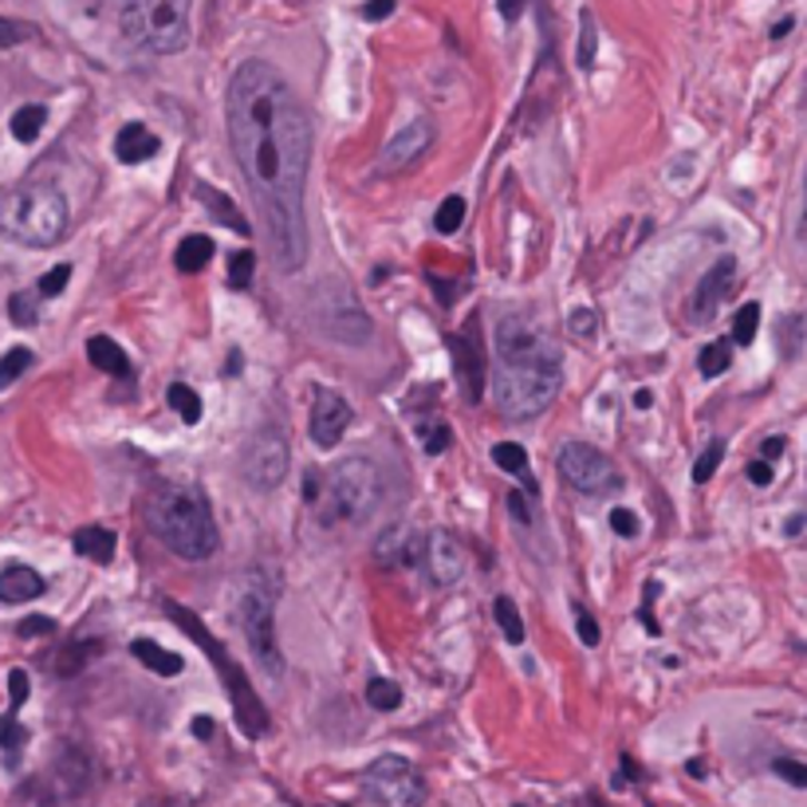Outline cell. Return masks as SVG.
I'll return each instance as SVG.
<instances>
[{"mask_svg": "<svg viewBox=\"0 0 807 807\" xmlns=\"http://www.w3.org/2000/svg\"><path fill=\"white\" fill-rule=\"evenodd\" d=\"M229 138L253 201L273 240V260L284 273H299L307 256L304 181L312 161V122L292 83L264 60H248L233 71Z\"/></svg>", "mask_w": 807, "mask_h": 807, "instance_id": "6da1fadb", "label": "cell"}, {"mask_svg": "<svg viewBox=\"0 0 807 807\" xmlns=\"http://www.w3.org/2000/svg\"><path fill=\"white\" fill-rule=\"evenodd\" d=\"M146 524L174 555L189 563H201L217 552V524L205 504V496L186 484H161L158 493L146 501Z\"/></svg>", "mask_w": 807, "mask_h": 807, "instance_id": "7a4b0ae2", "label": "cell"}, {"mask_svg": "<svg viewBox=\"0 0 807 807\" xmlns=\"http://www.w3.org/2000/svg\"><path fill=\"white\" fill-rule=\"evenodd\" d=\"M68 197L51 181H24L0 197V233L24 248H51L68 237Z\"/></svg>", "mask_w": 807, "mask_h": 807, "instance_id": "3957f363", "label": "cell"}, {"mask_svg": "<svg viewBox=\"0 0 807 807\" xmlns=\"http://www.w3.org/2000/svg\"><path fill=\"white\" fill-rule=\"evenodd\" d=\"M161 611L170 614V619L178 622V627L186 630V634L194 638L197 646H201L205 658L217 666V673H222V681H225V693H229V701H233V713H237L240 732H245V737H253V740L264 737V732H268V709H264V701L256 697V689L248 686L245 670H240V666L229 658V650H225V646L201 627V619H197L189 607H178L174 599H166V603H161Z\"/></svg>", "mask_w": 807, "mask_h": 807, "instance_id": "277c9868", "label": "cell"}, {"mask_svg": "<svg viewBox=\"0 0 807 807\" xmlns=\"http://www.w3.org/2000/svg\"><path fill=\"white\" fill-rule=\"evenodd\" d=\"M189 9L194 0H115L122 36L150 56H174L186 48Z\"/></svg>", "mask_w": 807, "mask_h": 807, "instance_id": "5b68a950", "label": "cell"}, {"mask_svg": "<svg viewBox=\"0 0 807 807\" xmlns=\"http://www.w3.org/2000/svg\"><path fill=\"white\" fill-rule=\"evenodd\" d=\"M383 496V476L374 469V461L366 457H343L339 465L327 473V489L319 493V501L312 504L319 512V520L327 528L335 524H358L378 509Z\"/></svg>", "mask_w": 807, "mask_h": 807, "instance_id": "8992f818", "label": "cell"}, {"mask_svg": "<svg viewBox=\"0 0 807 807\" xmlns=\"http://www.w3.org/2000/svg\"><path fill=\"white\" fill-rule=\"evenodd\" d=\"M560 394V358L535 363H501L493 371V398L504 417L544 414Z\"/></svg>", "mask_w": 807, "mask_h": 807, "instance_id": "52a82bcc", "label": "cell"}, {"mask_svg": "<svg viewBox=\"0 0 807 807\" xmlns=\"http://www.w3.org/2000/svg\"><path fill=\"white\" fill-rule=\"evenodd\" d=\"M240 627H245L248 650H253L256 666L268 678H281L284 655H281V642H276V596L273 587L260 583V579H248V587L240 591Z\"/></svg>", "mask_w": 807, "mask_h": 807, "instance_id": "ba28073f", "label": "cell"}, {"mask_svg": "<svg viewBox=\"0 0 807 807\" xmlns=\"http://www.w3.org/2000/svg\"><path fill=\"white\" fill-rule=\"evenodd\" d=\"M366 796L378 807H422L425 780L406 757H378L363 776Z\"/></svg>", "mask_w": 807, "mask_h": 807, "instance_id": "9c48e42d", "label": "cell"}, {"mask_svg": "<svg viewBox=\"0 0 807 807\" xmlns=\"http://www.w3.org/2000/svg\"><path fill=\"white\" fill-rule=\"evenodd\" d=\"M555 465H560V476L571 484V489H579V493L587 496H599V493H614L622 484L619 469L611 465V457H607L603 450H596V445L587 442H568L560 450V457H555Z\"/></svg>", "mask_w": 807, "mask_h": 807, "instance_id": "30bf717a", "label": "cell"}, {"mask_svg": "<svg viewBox=\"0 0 807 807\" xmlns=\"http://www.w3.org/2000/svg\"><path fill=\"white\" fill-rule=\"evenodd\" d=\"M450 351H453V366H457L461 398H465L469 406H476V402L484 398V386H489V351H484L481 319H476V315H469L465 327L453 335Z\"/></svg>", "mask_w": 807, "mask_h": 807, "instance_id": "8fae6325", "label": "cell"}, {"mask_svg": "<svg viewBox=\"0 0 807 807\" xmlns=\"http://www.w3.org/2000/svg\"><path fill=\"white\" fill-rule=\"evenodd\" d=\"M335 296H339V304H327V299L315 292V323L323 327V335H332L335 343H347V347H363L366 339H371L374 323L371 315L358 307L355 292L347 288V284H339L335 288Z\"/></svg>", "mask_w": 807, "mask_h": 807, "instance_id": "7c38bea8", "label": "cell"}, {"mask_svg": "<svg viewBox=\"0 0 807 807\" xmlns=\"http://www.w3.org/2000/svg\"><path fill=\"white\" fill-rule=\"evenodd\" d=\"M240 473L260 493H268V489H276L284 481V473H288V442H284L281 430H256L253 442L240 453Z\"/></svg>", "mask_w": 807, "mask_h": 807, "instance_id": "4fadbf2b", "label": "cell"}, {"mask_svg": "<svg viewBox=\"0 0 807 807\" xmlns=\"http://www.w3.org/2000/svg\"><path fill=\"white\" fill-rule=\"evenodd\" d=\"M496 358L501 363H535V358H560V347L528 315H504L496 323Z\"/></svg>", "mask_w": 807, "mask_h": 807, "instance_id": "5bb4252c", "label": "cell"}, {"mask_svg": "<svg viewBox=\"0 0 807 807\" xmlns=\"http://www.w3.org/2000/svg\"><path fill=\"white\" fill-rule=\"evenodd\" d=\"M422 563H425V575L434 587H453L465 571V552H461V540L450 532V528H434V532L425 535L422 544Z\"/></svg>", "mask_w": 807, "mask_h": 807, "instance_id": "9a60e30c", "label": "cell"}, {"mask_svg": "<svg viewBox=\"0 0 807 807\" xmlns=\"http://www.w3.org/2000/svg\"><path fill=\"white\" fill-rule=\"evenodd\" d=\"M351 425V406L343 394L335 391H319L315 394V406H312V442L319 450H335L339 437L347 434Z\"/></svg>", "mask_w": 807, "mask_h": 807, "instance_id": "2e32d148", "label": "cell"}, {"mask_svg": "<svg viewBox=\"0 0 807 807\" xmlns=\"http://www.w3.org/2000/svg\"><path fill=\"white\" fill-rule=\"evenodd\" d=\"M732 284H737V260L732 256H721V260L709 268L706 276H701V284H697L693 299H689V307H693V323H706L717 315V307L725 304V296L732 292Z\"/></svg>", "mask_w": 807, "mask_h": 807, "instance_id": "e0dca14e", "label": "cell"}, {"mask_svg": "<svg viewBox=\"0 0 807 807\" xmlns=\"http://www.w3.org/2000/svg\"><path fill=\"white\" fill-rule=\"evenodd\" d=\"M430 142H434V127H430L425 119H414L410 127H402L398 135L386 142L383 170L402 174V170H410V166H417V161L425 158V150H430Z\"/></svg>", "mask_w": 807, "mask_h": 807, "instance_id": "ac0fdd59", "label": "cell"}, {"mask_svg": "<svg viewBox=\"0 0 807 807\" xmlns=\"http://www.w3.org/2000/svg\"><path fill=\"white\" fill-rule=\"evenodd\" d=\"M43 596V575L28 563H9V568H0V603L20 607V603H32V599Z\"/></svg>", "mask_w": 807, "mask_h": 807, "instance_id": "d6986e66", "label": "cell"}, {"mask_svg": "<svg viewBox=\"0 0 807 807\" xmlns=\"http://www.w3.org/2000/svg\"><path fill=\"white\" fill-rule=\"evenodd\" d=\"M158 150H161L158 135L146 130V122H127V127L115 135V158H119L122 166H142V161H150Z\"/></svg>", "mask_w": 807, "mask_h": 807, "instance_id": "ffe728a7", "label": "cell"}, {"mask_svg": "<svg viewBox=\"0 0 807 807\" xmlns=\"http://www.w3.org/2000/svg\"><path fill=\"white\" fill-rule=\"evenodd\" d=\"M130 655H135L146 670L158 673V678H178V673L186 670V658L166 650V646L154 642V638H135V642H130Z\"/></svg>", "mask_w": 807, "mask_h": 807, "instance_id": "44dd1931", "label": "cell"}, {"mask_svg": "<svg viewBox=\"0 0 807 807\" xmlns=\"http://www.w3.org/2000/svg\"><path fill=\"white\" fill-rule=\"evenodd\" d=\"M87 358H91L95 371L115 374V378H130L127 351H122L115 339H107V335H91V339H87Z\"/></svg>", "mask_w": 807, "mask_h": 807, "instance_id": "7402d4cb", "label": "cell"}, {"mask_svg": "<svg viewBox=\"0 0 807 807\" xmlns=\"http://www.w3.org/2000/svg\"><path fill=\"white\" fill-rule=\"evenodd\" d=\"M71 548H76L83 560L95 563H111L115 560V532L111 528H99V524H87L71 535Z\"/></svg>", "mask_w": 807, "mask_h": 807, "instance_id": "603a6c76", "label": "cell"}, {"mask_svg": "<svg viewBox=\"0 0 807 807\" xmlns=\"http://www.w3.org/2000/svg\"><path fill=\"white\" fill-rule=\"evenodd\" d=\"M374 555L386 563V568H394V563H414L417 560V548H414V532L410 528H386L383 535H378V544H374Z\"/></svg>", "mask_w": 807, "mask_h": 807, "instance_id": "cb8c5ba5", "label": "cell"}, {"mask_svg": "<svg viewBox=\"0 0 807 807\" xmlns=\"http://www.w3.org/2000/svg\"><path fill=\"white\" fill-rule=\"evenodd\" d=\"M213 260V240L201 237V233H189L186 240L178 245V253H174V264H178V273L194 276L201 273V268H209Z\"/></svg>", "mask_w": 807, "mask_h": 807, "instance_id": "d4e9b609", "label": "cell"}, {"mask_svg": "<svg viewBox=\"0 0 807 807\" xmlns=\"http://www.w3.org/2000/svg\"><path fill=\"white\" fill-rule=\"evenodd\" d=\"M197 197H201L205 205H213V209H217L213 217H217V222H222L225 229H233V233H240V237H248V222L240 217L237 205H233L229 197L222 194V189H213V186H205V181H201V186H197Z\"/></svg>", "mask_w": 807, "mask_h": 807, "instance_id": "484cf974", "label": "cell"}, {"mask_svg": "<svg viewBox=\"0 0 807 807\" xmlns=\"http://www.w3.org/2000/svg\"><path fill=\"white\" fill-rule=\"evenodd\" d=\"M43 119H48V111H43L40 102H28V107L12 111V119H9L12 138H17V142H36L43 130Z\"/></svg>", "mask_w": 807, "mask_h": 807, "instance_id": "4316f807", "label": "cell"}, {"mask_svg": "<svg viewBox=\"0 0 807 807\" xmlns=\"http://www.w3.org/2000/svg\"><path fill=\"white\" fill-rule=\"evenodd\" d=\"M166 398H170V410H174V414H178L186 425H197V422H201V398H197L194 386L174 383L170 391H166Z\"/></svg>", "mask_w": 807, "mask_h": 807, "instance_id": "83f0119b", "label": "cell"}, {"mask_svg": "<svg viewBox=\"0 0 807 807\" xmlns=\"http://www.w3.org/2000/svg\"><path fill=\"white\" fill-rule=\"evenodd\" d=\"M366 706L378 709V713H394L402 706V689L386 678H371L366 681Z\"/></svg>", "mask_w": 807, "mask_h": 807, "instance_id": "f1b7e54d", "label": "cell"}, {"mask_svg": "<svg viewBox=\"0 0 807 807\" xmlns=\"http://www.w3.org/2000/svg\"><path fill=\"white\" fill-rule=\"evenodd\" d=\"M732 363V347L725 339H713L701 347V355H697V371L706 374V378H717V374H725Z\"/></svg>", "mask_w": 807, "mask_h": 807, "instance_id": "f546056e", "label": "cell"}, {"mask_svg": "<svg viewBox=\"0 0 807 807\" xmlns=\"http://www.w3.org/2000/svg\"><path fill=\"white\" fill-rule=\"evenodd\" d=\"M493 614H496V622H501L504 638H509L512 646H520V642H524V619H520L516 603H512L509 596H501V599H496V603H493Z\"/></svg>", "mask_w": 807, "mask_h": 807, "instance_id": "4dcf8cb0", "label": "cell"}, {"mask_svg": "<svg viewBox=\"0 0 807 807\" xmlns=\"http://www.w3.org/2000/svg\"><path fill=\"white\" fill-rule=\"evenodd\" d=\"M757 332H760V304L757 299H748V304L737 312V319H732V343L748 347V343L757 339Z\"/></svg>", "mask_w": 807, "mask_h": 807, "instance_id": "1f68e13d", "label": "cell"}, {"mask_svg": "<svg viewBox=\"0 0 807 807\" xmlns=\"http://www.w3.org/2000/svg\"><path fill=\"white\" fill-rule=\"evenodd\" d=\"M32 363H36V355H32V351H28V347H12V351H4V358H0V391L17 383L20 374H24Z\"/></svg>", "mask_w": 807, "mask_h": 807, "instance_id": "d6a6232c", "label": "cell"}, {"mask_svg": "<svg viewBox=\"0 0 807 807\" xmlns=\"http://www.w3.org/2000/svg\"><path fill=\"white\" fill-rule=\"evenodd\" d=\"M461 222H465V201H461V197H445L434 213V229L442 233V237H450V233L461 229Z\"/></svg>", "mask_w": 807, "mask_h": 807, "instance_id": "836d02e7", "label": "cell"}, {"mask_svg": "<svg viewBox=\"0 0 807 807\" xmlns=\"http://www.w3.org/2000/svg\"><path fill=\"white\" fill-rule=\"evenodd\" d=\"M493 465H501L504 473H512V476L528 473V453H524V445H516V442H496L493 445Z\"/></svg>", "mask_w": 807, "mask_h": 807, "instance_id": "e575fe53", "label": "cell"}, {"mask_svg": "<svg viewBox=\"0 0 807 807\" xmlns=\"http://www.w3.org/2000/svg\"><path fill=\"white\" fill-rule=\"evenodd\" d=\"M9 319L17 323V327H36L40 312H36V296H32V292H17V296L9 299Z\"/></svg>", "mask_w": 807, "mask_h": 807, "instance_id": "d590c367", "label": "cell"}, {"mask_svg": "<svg viewBox=\"0 0 807 807\" xmlns=\"http://www.w3.org/2000/svg\"><path fill=\"white\" fill-rule=\"evenodd\" d=\"M24 740H28V732H24V725L17 721V713H4L0 717V748L4 752H17V748H24Z\"/></svg>", "mask_w": 807, "mask_h": 807, "instance_id": "8d00e7d4", "label": "cell"}, {"mask_svg": "<svg viewBox=\"0 0 807 807\" xmlns=\"http://www.w3.org/2000/svg\"><path fill=\"white\" fill-rule=\"evenodd\" d=\"M253 264H256L253 248H240V253L233 256L229 260V284L233 288H248V284H253Z\"/></svg>", "mask_w": 807, "mask_h": 807, "instance_id": "74e56055", "label": "cell"}, {"mask_svg": "<svg viewBox=\"0 0 807 807\" xmlns=\"http://www.w3.org/2000/svg\"><path fill=\"white\" fill-rule=\"evenodd\" d=\"M568 327H571V335H575V339H596L599 315L591 312V307H575V312H571V319H568Z\"/></svg>", "mask_w": 807, "mask_h": 807, "instance_id": "f35d334b", "label": "cell"}, {"mask_svg": "<svg viewBox=\"0 0 807 807\" xmlns=\"http://www.w3.org/2000/svg\"><path fill=\"white\" fill-rule=\"evenodd\" d=\"M721 457H725V442H713L706 453H701V457H697V465H693V481H697V484H706L709 476L717 473V465H721Z\"/></svg>", "mask_w": 807, "mask_h": 807, "instance_id": "ab89813d", "label": "cell"}, {"mask_svg": "<svg viewBox=\"0 0 807 807\" xmlns=\"http://www.w3.org/2000/svg\"><path fill=\"white\" fill-rule=\"evenodd\" d=\"M36 28L24 24V20H4L0 17V48H17V43L32 40Z\"/></svg>", "mask_w": 807, "mask_h": 807, "instance_id": "60d3db41", "label": "cell"}, {"mask_svg": "<svg viewBox=\"0 0 807 807\" xmlns=\"http://www.w3.org/2000/svg\"><path fill=\"white\" fill-rule=\"evenodd\" d=\"M596 63V17L583 12V32H579V68Z\"/></svg>", "mask_w": 807, "mask_h": 807, "instance_id": "b9f144b4", "label": "cell"}, {"mask_svg": "<svg viewBox=\"0 0 807 807\" xmlns=\"http://www.w3.org/2000/svg\"><path fill=\"white\" fill-rule=\"evenodd\" d=\"M772 772H776V776H784V780H788L791 788H807V768L799 765V760H791V757H776V760H772Z\"/></svg>", "mask_w": 807, "mask_h": 807, "instance_id": "7bdbcfd3", "label": "cell"}, {"mask_svg": "<svg viewBox=\"0 0 807 807\" xmlns=\"http://www.w3.org/2000/svg\"><path fill=\"white\" fill-rule=\"evenodd\" d=\"M68 281H71V264H56L51 273H43L40 296H60V292L68 288Z\"/></svg>", "mask_w": 807, "mask_h": 807, "instance_id": "ee69618b", "label": "cell"}, {"mask_svg": "<svg viewBox=\"0 0 807 807\" xmlns=\"http://www.w3.org/2000/svg\"><path fill=\"white\" fill-rule=\"evenodd\" d=\"M28 693H32V681H28L24 670H9V697H12V713H17L20 706L28 701Z\"/></svg>", "mask_w": 807, "mask_h": 807, "instance_id": "f6af8a7d", "label": "cell"}, {"mask_svg": "<svg viewBox=\"0 0 807 807\" xmlns=\"http://www.w3.org/2000/svg\"><path fill=\"white\" fill-rule=\"evenodd\" d=\"M422 450L425 453H445L450 450V430H445V425H434V430H422Z\"/></svg>", "mask_w": 807, "mask_h": 807, "instance_id": "bcb514c9", "label": "cell"}, {"mask_svg": "<svg viewBox=\"0 0 807 807\" xmlns=\"http://www.w3.org/2000/svg\"><path fill=\"white\" fill-rule=\"evenodd\" d=\"M611 528L622 535V540H634V535H638V516L630 509H614L611 512Z\"/></svg>", "mask_w": 807, "mask_h": 807, "instance_id": "7dc6e473", "label": "cell"}, {"mask_svg": "<svg viewBox=\"0 0 807 807\" xmlns=\"http://www.w3.org/2000/svg\"><path fill=\"white\" fill-rule=\"evenodd\" d=\"M56 630V619H48V614H32V619H24L17 627L20 638H36V634H51Z\"/></svg>", "mask_w": 807, "mask_h": 807, "instance_id": "c3c4849f", "label": "cell"}, {"mask_svg": "<svg viewBox=\"0 0 807 807\" xmlns=\"http://www.w3.org/2000/svg\"><path fill=\"white\" fill-rule=\"evenodd\" d=\"M575 622H579V642H583V646H599V638H603V634H599V622L591 619L587 611H575Z\"/></svg>", "mask_w": 807, "mask_h": 807, "instance_id": "681fc988", "label": "cell"}, {"mask_svg": "<svg viewBox=\"0 0 807 807\" xmlns=\"http://www.w3.org/2000/svg\"><path fill=\"white\" fill-rule=\"evenodd\" d=\"M772 476H776V469L768 465V461H752V465H748V481L757 484V489H765V484H772Z\"/></svg>", "mask_w": 807, "mask_h": 807, "instance_id": "f907efd6", "label": "cell"}, {"mask_svg": "<svg viewBox=\"0 0 807 807\" xmlns=\"http://www.w3.org/2000/svg\"><path fill=\"white\" fill-rule=\"evenodd\" d=\"M509 509L516 520H524V524H532V501H528L524 493H509Z\"/></svg>", "mask_w": 807, "mask_h": 807, "instance_id": "816d5d0a", "label": "cell"}, {"mask_svg": "<svg viewBox=\"0 0 807 807\" xmlns=\"http://www.w3.org/2000/svg\"><path fill=\"white\" fill-rule=\"evenodd\" d=\"M391 12H394V0H371V4H363L366 20H386Z\"/></svg>", "mask_w": 807, "mask_h": 807, "instance_id": "f5cc1de1", "label": "cell"}, {"mask_svg": "<svg viewBox=\"0 0 807 807\" xmlns=\"http://www.w3.org/2000/svg\"><path fill=\"white\" fill-rule=\"evenodd\" d=\"M194 737L209 740L213 737V717H194Z\"/></svg>", "mask_w": 807, "mask_h": 807, "instance_id": "db71d44e", "label": "cell"}, {"mask_svg": "<svg viewBox=\"0 0 807 807\" xmlns=\"http://www.w3.org/2000/svg\"><path fill=\"white\" fill-rule=\"evenodd\" d=\"M524 12V0H501V17L504 20H516Z\"/></svg>", "mask_w": 807, "mask_h": 807, "instance_id": "11a10c76", "label": "cell"}, {"mask_svg": "<svg viewBox=\"0 0 807 807\" xmlns=\"http://www.w3.org/2000/svg\"><path fill=\"white\" fill-rule=\"evenodd\" d=\"M784 453V437H768L765 442V457H780Z\"/></svg>", "mask_w": 807, "mask_h": 807, "instance_id": "9f6ffc18", "label": "cell"}, {"mask_svg": "<svg viewBox=\"0 0 807 807\" xmlns=\"http://www.w3.org/2000/svg\"><path fill=\"white\" fill-rule=\"evenodd\" d=\"M634 406L638 410H650V406H655V394H650V391H638L634 394Z\"/></svg>", "mask_w": 807, "mask_h": 807, "instance_id": "6f0895ef", "label": "cell"}, {"mask_svg": "<svg viewBox=\"0 0 807 807\" xmlns=\"http://www.w3.org/2000/svg\"><path fill=\"white\" fill-rule=\"evenodd\" d=\"M784 532H788V535H791V540H796V535H799V532H804V516H799V512H796V516H791V520H788V528H784Z\"/></svg>", "mask_w": 807, "mask_h": 807, "instance_id": "680465c9", "label": "cell"}, {"mask_svg": "<svg viewBox=\"0 0 807 807\" xmlns=\"http://www.w3.org/2000/svg\"><path fill=\"white\" fill-rule=\"evenodd\" d=\"M791 32V20H780V24L772 28V40H780V36H788Z\"/></svg>", "mask_w": 807, "mask_h": 807, "instance_id": "91938a15", "label": "cell"}, {"mask_svg": "<svg viewBox=\"0 0 807 807\" xmlns=\"http://www.w3.org/2000/svg\"><path fill=\"white\" fill-rule=\"evenodd\" d=\"M146 807H181V804H174V799H158V804H146Z\"/></svg>", "mask_w": 807, "mask_h": 807, "instance_id": "94428289", "label": "cell"}, {"mask_svg": "<svg viewBox=\"0 0 807 807\" xmlns=\"http://www.w3.org/2000/svg\"><path fill=\"white\" fill-rule=\"evenodd\" d=\"M591 807H603V804H591Z\"/></svg>", "mask_w": 807, "mask_h": 807, "instance_id": "6125c7cd", "label": "cell"}, {"mask_svg": "<svg viewBox=\"0 0 807 807\" xmlns=\"http://www.w3.org/2000/svg\"><path fill=\"white\" fill-rule=\"evenodd\" d=\"M516 807H524V804H516Z\"/></svg>", "mask_w": 807, "mask_h": 807, "instance_id": "be15d7a7", "label": "cell"}]
</instances>
